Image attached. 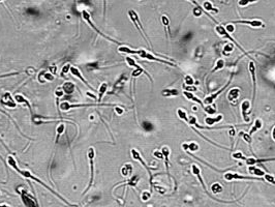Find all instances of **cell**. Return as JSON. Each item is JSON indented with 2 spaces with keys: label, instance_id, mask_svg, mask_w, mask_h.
Returning a JSON list of instances; mask_svg holds the SVG:
<instances>
[{
  "label": "cell",
  "instance_id": "1",
  "mask_svg": "<svg viewBox=\"0 0 275 207\" xmlns=\"http://www.w3.org/2000/svg\"><path fill=\"white\" fill-rule=\"evenodd\" d=\"M7 163H8V165H9V166L12 167V169H15V170H16L17 172L19 173V174H21V175H22V176L24 177V178H27V179H31V180H34L35 182H37V183H39V184H41V185H43L44 187H45V189H47V190H48V191H49V192H51V193L53 194L54 196H56V197H58V198H59V199L61 200L62 202H64V203H65V204H67V205L71 206V204H69L68 202L66 201L65 199H64V198H62L61 196H60V195H59V194H58V193H56V192L54 191V190H52V189H51V187H48V185L46 184V183L44 182V181H41V179H39V178H37L36 176H34V175H33V174H32V173H31V172H29L28 170H21V169L19 168V167H18V165H17V163H16V160H15V158H12V155H10V154H9V155L7 156Z\"/></svg>",
  "mask_w": 275,
  "mask_h": 207
},
{
  "label": "cell",
  "instance_id": "2",
  "mask_svg": "<svg viewBox=\"0 0 275 207\" xmlns=\"http://www.w3.org/2000/svg\"><path fill=\"white\" fill-rule=\"evenodd\" d=\"M115 107V104H70L68 102H62L59 105V109L62 112H67L70 109L84 108V107Z\"/></svg>",
  "mask_w": 275,
  "mask_h": 207
},
{
  "label": "cell",
  "instance_id": "3",
  "mask_svg": "<svg viewBox=\"0 0 275 207\" xmlns=\"http://www.w3.org/2000/svg\"><path fill=\"white\" fill-rule=\"evenodd\" d=\"M95 149H94V147H89L87 150V158H88V161H89V165H90V181L89 183H88V187L87 189L85 190V192H84V194H86L88 191L90 190V187H92V184H93V181H94V158H95Z\"/></svg>",
  "mask_w": 275,
  "mask_h": 207
},
{
  "label": "cell",
  "instance_id": "4",
  "mask_svg": "<svg viewBox=\"0 0 275 207\" xmlns=\"http://www.w3.org/2000/svg\"><path fill=\"white\" fill-rule=\"evenodd\" d=\"M17 193L20 195L21 199H22L23 203L27 207H32V206H38L37 204V200L32 197V195L28 193L24 187H18L17 189Z\"/></svg>",
  "mask_w": 275,
  "mask_h": 207
},
{
  "label": "cell",
  "instance_id": "5",
  "mask_svg": "<svg viewBox=\"0 0 275 207\" xmlns=\"http://www.w3.org/2000/svg\"><path fill=\"white\" fill-rule=\"evenodd\" d=\"M82 17H83L84 21H85V22L87 23V24L89 25V26L91 27V28L93 29V30L95 31L96 33H98V35H100V36H102V37H104V38L108 39V41H112V43H115V44H117V45H121V44L119 43V41H115V39L111 38V37H109L108 35L104 34V33H102V31H99V30H98V28H97V27L95 26V25L93 24V22H92L91 16H90V14H89V12H87V10H83V12H82Z\"/></svg>",
  "mask_w": 275,
  "mask_h": 207
},
{
  "label": "cell",
  "instance_id": "6",
  "mask_svg": "<svg viewBox=\"0 0 275 207\" xmlns=\"http://www.w3.org/2000/svg\"><path fill=\"white\" fill-rule=\"evenodd\" d=\"M125 60H126L127 64H128L129 66H133V68H136V70H134L133 73H131V76H133L134 78H137V77H139V76H140V75H142L143 73H144V74H146L147 76L149 77V79H150V80H151V77L149 76V75L147 74V73L145 72V70H143V68H141V66L139 65V64L136 63L135 59H133V58H131V57H128V56H127V57L125 58ZM151 81H152V80H151Z\"/></svg>",
  "mask_w": 275,
  "mask_h": 207
},
{
  "label": "cell",
  "instance_id": "7",
  "mask_svg": "<svg viewBox=\"0 0 275 207\" xmlns=\"http://www.w3.org/2000/svg\"><path fill=\"white\" fill-rule=\"evenodd\" d=\"M128 16H129V18H131V22L135 24V26L137 27V29L140 31L141 35L144 37V39L147 41V43H149L148 39H147V37H146V34H145L144 31H143V26H142V24H141L140 20H139V17H138L137 12H136L135 10H128ZM149 45H150V43H149Z\"/></svg>",
  "mask_w": 275,
  "mask_h": 207
},
{
  "label": "cell",
  "instance_id": "8",
  "mask_svg": "<svg viewBox=\"0 0 275 207\" xmlns=\"http://www.w3.org/2000/svg\"><path fill=\"white\" fill-rule=\"evenodd\" d=\"M0 104L4 107H7L10 109H15L17 107V102L15 100V97H12V95L9 92H5L0 99Z\"/></svg>",
  "mask_w": 275,
  "mask_h": 207
},
{
  "label": "cell",
  "instance_id": "9",
  "mask_svg": "<svg viewBox=\"0 0 275 207\" xmlns=\"http://www.w3.org/2000/svg\"><path fill=\"white\" fill-rule=\"evenodd\" d=\"M69 72L71 73V75H73V77H75V78H78V79H79V80H81L82 82H83L84 84H85L86 86L88 87V88H90V89H91V90H94V88H93V87H92L91 85H90L89 83H88L87 81H86L85 79H84L83 75L81 74V70H80L79 68H75V66H70V70H69Z\"/></svg>",
  "mask_w": 275,
  "mask_h": 207
},
{
  "label": "cell",
  "instance_id": "10",
  "mask_svg": "<svg viewBox=\"0 0 275 207\" xmlns=\"http://www.w3.org/2000/svg\"><path fill=\"white\" fill-rule=\"evenodd\" d=\"M14 97H15V100H16L17 104H21V105H23V106L27 107V108L29 109V111H30L31 115H32V106H31L30 102H29L28 100L24 97V95L23 94H16Z\"/></svg>",
  "mask_w": 275,
  "mask_h": 207
},
{
  "label": "cell",
  "instance_id": "11",
  "mask_svg": "<svg viewBox=\"0 0 275 207\" xmlns=\"http://www.w3.org/2000/svg\"><path fill=\"white\" fill-rule=\"evenodd\" d=\"M231 81H232V78H231V79H230V80H229V82H228V83H226V85H224V86H223V87H222V88H221V89H220V90H218V91H217V92H215V93H213V94H211V95H209V97H206V99H205V101H204V103H205V104H207V105H211L212 103H213V101H214V100H215V99H216V97H218V94H220V93H221V92H222V91H223V90H224V89H226V87H228V86H229V85H230V83H231Z\"/></svg>",
  "mask_w": 275,
  "mask_h": 207
},
{
  "label": "cell",
  "instance_id": "12",
  "mask_svg": "<svg viewBox=\"0 0 275 207\" xmlns=\"http://www.w3.org/2000/svg\"><path fill=\"white\" fill-rule=\"evenodd\" d=\"M126 81H127V77L125 76V75H122V76H121L120 78H119L118 80L116 81V83L114 84V86H113L112 93L117 92L118 90H120V89L123 87V85L125 84V82H126Z\"/></svg>",
  "mask_w": 275,
  "mask_h": 207
},
{
  "label": "cell",
  "instance_id": "13",
  "mask_svg": "<svg viewBox=\"0 0 275 207\" xmlns=\"http://www.w3.org/2000/svg\"><path fill=\"white\" fill-rule=\"evenodd\" d=\"M233 23H235V24H246V25H249V26H253V27H261L263 26V23H262V21H259V20H251V21H246V20H242V21H233Z\"/></svg>",
  "mask_w": 275,
  "mask_h": 207
},
{
  "label": "cell",
  "instance_id": "14",
  "mask_svg": "<svg viewBox=\"0 0 275 207\" xmlns=\"http://www.w3.org/2000/svg\"><path fill=\"white\" fill-rule=\"evenodd\" d=\"M249 70H250L251 77H253V102L255 97V89H257V80H255V63L253 62H250L249 63Z\"/></svg>",
  "mask_w": 275,
  "mask_h": 207
},
{
  "label": "cell",
  "instance_id": "15",
  "mask_svg": "<svg viewBox=\"0 0 275 207\" xmlns=\"http://www.w3.org/2000/svg\"><path fill=\"white\" fill-rule=\"evenodd\" d=\"M249 108H250V103H249L248 101H244L242 103V106H241V109H242V116H243V119H244L246 122H248L249 121V118H248V110Z\"/></svg>",
  "mask_w": 275,
  "mask_h": 207
},
{
  "label": "cell",
  "instance_id": "16",
  "mask_svg": "<svg viewBox=\"0 0 275 207\" xmlns=\"http://www.w3.org/2000/svg\"><path fill=\"white\" fill-rule=\"evenodd\" d=\"M224 178L229 181L232 180V179H260V180H262L261 178H253V177L243 176V175L234 174V173H226V174H224Z\"/></svg>",
  "mask_w": 275,
  "mask_h": 207
},
{
  "label": "cell",
  "instance_id": "17",
  "mask_svg": "<svg viewBox=\"0 0 275 207\" xmlns=\"http://www.w3.org/2000/svg\"><path fill=\"white\" fill-rule=\"evenodd\" d=\"M62 89H63L65 94L70 95L75 92V84L73 82H70V81H67V82H65L62 85Z\"/></svg>",
  "mask_w": 275,
  "mask_h": 207
},
{
  "label": "cell",
  "instance_id": "18",
  "mask_svg": "<svg viewBox=\"0 0 275 207\" xmlns=\"http://www.w3.org/2000/svg\"><path fill=\"white\" fill-rule=\"evenodd\" d=\"M192 173H194V174L196 175L197 177H198L199 181H200V182L202 183V187H203V189H204V191L207 192L206 185H205L204 181H203L202 176H201V170H200V168H199V167L197 166V165H192Z\"/></svg>",
  "mask_w": 275,
  "mask_h": 207
},
{
  "label": "cell",
  "instance_id": "19",
  "mask_svg": "<svg viewBox=\"0 0 275 207\" xmlns=\"http://www.w3.org/2000/svg\"><path fill=\"white\" fill-rule=\"evenodd\" d=\"M131 155H133V158H134V160H136V161H139V162L141 163V164L143 165V166L145 167V168L147 169V171H148L149 173H150V168H149L148 166H147L146 164H145V162L143 161V158H141V155H140V153L137 151L136 149H131ZM150 177H151V173H150Z\"/></svg>",
  "mask_w": 275,
  "mask_h": 207
},
{
  "label": "cell",
  "instance_id": "20",
  "mask_svg": "<svg viewBox=\"0 0 275 207\" xmlns=\"http://www.w3.org/2000/svg\"><path fill=\"white\" fill-rule=\"evenodd\" d=\"M107 90H108V83L102 82V84H100L99 88H98V97H97L98 102H102V99L104 97V95L106 94Z\"/></svg>",
  "mask_w": 275,
  "mask_h": 207
},
{
  "label": "cell",
  "instance_id": "21",
  "mask_svg": "<svg viewBox=\"0 0 275 207\" xmlns=\"http://www.w3.org/2000/svg\"><path fill=\"white\" fill-rule=\"evenodd\" d=\"M133 172V166L131 164H125L124 166L121 168V175L124 177H128Z\"/></svg>",
  "mask_w": 275,
  "mask_h": 207
},
{
  "label": "cell",
  "instance_id": "22",
  "mask_svg": "<svg viewBox=\"0 0 275 207\" xmlns=\"http://www.w3.org/2000/svg\"><path fill=\"white\" fill-rule=\"evenodd\" d=\"M239 94H240V89L239 88H234L229 92L228 94V100L230 102H234L235 100L238 99Z\"/></svg>",
  "mask_w": 275,
  "mask_h": 207
},
{
  "label": "cell",
  "instance_id": "23",
  "mask_svg": "<svg viewBox=\"0 0 275 207\" xmlns=\"http://www.w3.org/2000/svg\"><path fill=\"white\" fill-rule=\"evenodd\" d=\"M38 79L39 80L41 79V82H44V81H53L54 80V75L51 74L50 72H43V73L39 74Z\"/></svg>",
  "mask_w": 275,
  "mask_h": 207
},
{
  "label": "cell",
  "instance_id": "24",
  "mask_svg": "<svg viewBox=\"0 0 275 207\" xmlns=\"http://www.w3.org/2000/svg\"><path fill=\"white\" fill-rule=\"evenodd\" d=\"M184 95H185V97H187L188 100H190V101H194V102H196V103H198L201 107H202V109L205 108V106H204V104H203V102L201 101V100L197 99V97H194V95L192 94V92H189V91H185V92H184Z\"/></svg>",
  "mask_w": 275,
  "mask_h": 207
},
{
  "label": "cell",
  "instance_id": "25",
  "mask_svg": "<svg viewBox=\"0 0 275 207\" xmlns=\"http://www.w3.org/2000/svg\"><path fill=\"white\" fill-rule=\"evenodd\" d=\"M64 131H65V123L61 122L57 126V131H56V134H57V135H56V143H57L58 140H59L60 136H61L62 134L64 133Z\"/></svg>",
  "mask_w": 275,
  "mask_h": 207
},
{
  "label": "cell",
  "instance_id": "26",
  "mask_svg": "<svg viewBox=\"0 0 275 207\" xmlns=\"http://www.w3.org/2000/svg\"><path fill=\"white\" fill-rule=\"evenodd\" d=\"M221 119H222V115H218L215 118H206L205 119V122H206V124H208L209 126H211V125L215 124L216 122H219Z\"/></svg>",
  "mask_w": 275,
  "mask_h": 207
},
{
  "label": "cell",
  "instance_id": "27",
  "mask_svg": "<svg viewBox=\"0 0 275 207\" xmlns=\"http://www.w3.org/2000/svg\"><path fill=\"white\" fill-rule=\"evenodd\" d=\"M262 125H263V123H262V121L260 120V119H257L255 120V124H253V129H250V131H249V135H253V133H255L257 131H259L260 129L262 127Z\"/></svg>",
  "mask_w": 275,
  "mask_h": 207
},
{
  "label": "cell",
  "instance_id": "28",
  "mask_svg": "<svg viewBox=\"0 0 275 207\" xmlns=\"http://www.w3.org/2000/svg\"><path fill=\"white\" fill-rule=\"evenodd\" d=\"M161 93L163 97H174L178 94V90L177 89H165Z\"/></svg>",
  "mask_w": 275,
  "mask_h": 207
},
{
  "label": "cell",
  "instance_id": "29",
  "mask_svg": "<svg viewBox=\"0 0 275 207\" xmlns=\"http://www.w3.org/2000/svg\"><path fill=\"white\" fill-rule=\"evenodd\" d=\"M249 172L253 173V174H255V175H257V176H259V177L264 176V175H265V172H263V171L260 170V169H258V168H253V167H250V168H249Z\"/></svg>",
  "mask_w": 275,
  "mask_h": 207
},
{
  "label": "cell",
  "instance_id": "30",
  "mask_svg": "<svg viewBox=\"0 0 275 207\" xmlns=\"http://www.w3.org/2000/svg\"><path fill=\"white\" fill-rule=\"evenodd\" d=\"M142 127L144 129V131H153V124L151 122H149V121H143Z\"/></svg>",
  "mask_w": 275,
  "mask_h": 207
},
{
  "label": "cell",
  "instance_id": "31",
  "mask_svg": "<svg viewBox=\"0 0 275 207\" xmlns=\"http://www.w3.org/2000/svg\"><path fill=\"white\" fill-rule=\"evenodd\" d=\"M273 158H270V160H255V158H245L244 161H246V163L248 165H255V164H258V163L260 162H267V161H272Z\"/></svg>",
  "mask_w": 275,
  "mask_h": 207
},
{
  "label": "cell",
  "instance_id": "32",
  "mask_svg": "<svg viewBox=\"0 0 275 207\" xmlns=\"http://www.w3.org/2000/svg\"><path fill=\"white\" fill-rule=\"evenodd\" d=\"M211 191L213 192V194H219L222 192V187L219 183H214L211 187Z\"/></svg>",
  "mask_w": 275,
  "mask_h": 207
},
{
  "label": "cell",
  "instance_id": "33",
  "mask_svg": "<svg viewBox=\"0 0 275 207\" xmlns=\"http://www.w3.org/2000/svg\"><path fill=\"white\" fill-rule=\"evenodd\" d=\"M139 176H134V177H131V178H129V180L127 181V183H126V185H128V187H136L137 185V183H138V181H139Z\"/></svg>",
  "mask_w": 275,
  "mask_h": 207
},
{
  "label": "cell",
  "instance_id": "34",
  "mask_svg": "<svg viewBox=\"0 0 275 207\" xmlns=\"http://www.w3.org/2000/svg\"><path fill=\"white\" fill-rule=\"evenodd\" d=\"M203 8H204L205 10H214V12H217V9H215V8H213V6H212V4L210 3V2L208 1H205L204 4H203Z\"/></svg>",
  "mask_w": 275,
  "mask_h": 207
},
{
  "label": "cell",
  "instance_id": "35",
  "mask_svg": "<svg viewBox=\"0 0 275 207\" xmlns=\"http://www.w3.org/2000/svg\"><path fill=\"white\" fill-rule=\"evenodd\" d=\"M224 66V62H223V60L222 59H219L217 61V63H216V65H215V68L212 70V73H214V72H216V70H220V68H222Z\"/></svg>",
  "mask_w": 275,
  "mask_h": 207
},
{
  "label": "cell",
  "instance_id": "36",
  "mask_svg": "<svg viewBox=\"0 0 275 207\" xmlns=\"http://www.w3.org/2000/svg\"><path fill=\"white\" fill-rule=\"evenodd\" d=\"M70 66H71V65H70L69 63L65 64V65H64L63 68H62V70H61V74H60V76H61V77H64V76H65V75L67 74L69 70H70Z\"/></svg>",
  "mask_w": 275,
  "mask_h": 207
},
{
  "label": "cell",
  "instance_id": "37",
  "mask_svg": "<svg viewBox=\"0 0 275 207\" xmlns=\"http://www.w3.org/2000/svg\"><path fill=\"white\" fill-rule=\"evenodd\" d=\"M161 152H163V156H165V163L168 164V162H169V160H168V158H169V154H170V149L168 147H163V149H161Z\"/></svg>",
  "mask_w": 275,
  "mask_h": 207
},
{
  "label": "cell",
  "instance_id": "38",
  "mask_svg": "<svg viewBox=\"0 0 275 207\" xmlns=\"http://www.w3.org/2000/svg\"><path fill=\"white\" fill-rule=\"evenodd\" d=\"M240 136L247 142V143H249V144L251 143V138H250V135H249V134H245V133H242V131H241Z\"/></svg>",
  "mask_w": 275,
  "mask_h": 207
},
{
  "label": "cell",
  "instance_id": "39",
  "mask_svg": "<svg viewBox=\"0 0 275 207\" xmlns=\"http://www.w3.org/2000/svg\"><path fill=\"white\" fill-rule=\"evenodd\" d=\"M204 111H205V112H207L208 114H214V113L216 112L215 108H211V107H210V105H208V107H205Z\"/></svg>",
  "mask_w": 275,
  "mask_h": 207
},
{
  "label": "cell",
  "instance_id": "40",
  "mask_svg": "<svg viewBox=\"0 0 275 207\" xmlns=\"http://www.w3.org/2000/svg\"><path fill=\"white\" fill-rule=\"evenodd\" d=\"M114 108H115V112H116V114H118V115H122L123 112H124V109H123L122 107L118 106V105H116Z\"/></svg>",
  "mask_w": 275,
  "mask_h": 207
},
{
  "label": "cell",
  "instance_id": "41",
  "mask_svg": "<svg viewBox=\"0 0 275 207\" xmlns=\"http://www.w3.org/2000/svg\"><path fill=\"white\" fill-rule=\"evenodd\" d=\"M177 112H178V116H179L180 118L183 119V120H185V121H187V118H186V114H185V112H184V111H182L181 109H179Z\"/></svg>",
  "mask_w": 275,
  "mask_h": 207
},
{
  "label": "cell",
  "instance_id": "42",
  "mask_svg": "<svg viewBox=\"0 0 275 207\" xmlns=\"http://www.w3.org/2000/svg\"><path fill=\"white\" fill-rule=\"evenodd\" d=\"M188 148H189V150H192V151H197V150L199 149V145L197 143H194V142H192V143H190L189 145H188Z\"/></svg>",
  "mask_w": 275,
  "mask_h": 207
},
{
  "label": "cell",
  "instance_id": "43",
  "mask_svg": "<svg viewBox=\"0 0 275 207\" xmlns=\"http://www.w3.org/2000/svg\"><path fill=\"white\" fill-rule=\"evenodd\" d=\"M21 74V73L19 72H14V73H9V74H3V75H0V79L2 78H7V77H12V76H17V75Z\"/></svg>",
  "mask_w": 275,
  "mask_h": 207
},
{
  "label": "cell",
  "instance_id": "44",
  "mask_svg": "<svg viewBox=\"0 0 275 207\" xmlns=\"http://www.w3.org/2000/svg\"><path fill=\"white\" fill-rule=\"evenodd\" d=\"M184 81H185L186 85H192L194 84V78L190 77V76H186L185 79H184Z\"/></svg>",
  "mask_w": 275,
  "mask_h": 207
},
{
  "label": "cell",
  "instance_id": "45",
  "mask_svg": "<svg viewBox=\"0 0 275 207\" xmlns=\"http://www.w3.org/2000/svg\"><path fill=\"white\" fill-rule=\"evenodd\" d=\"M150 197H151V194L150 193H148V192H144L143 193V195H142V200L143 201H148L149 199H150Z\"/></svg>",
  "mask_w": 275,
  "mask_h": 207
},
{
  "label": "cell",
  "instance_id": "46",
  "mask_svg": "<svg viewBox=\"0 0 275 207\" xmlns=\"http://www.w3.org/2000/svg\"><path fill=\"white\" fill-rule=\"evenodd\" d=\"M55 94H56V97H57V99H60V97H63V94H64L63 89H62V88L57 89V90L55 91Z\"/></svg>",
  "mask_w": 275,
  "mask_h": 207
},
{
  "label": "cell",
  "instance_id": "47",
  "mask_svg": "<svg viewBox=\"0 0 275 207\" xmlns=\"http://www.w3.org/2000/svg\"><path fill=\"white\" fill-rule=\"evenodd\" d=\"M233 158H237V160H245V158L242 155V153H241V152H236V153H234V154H233Z\"/></svg>",
  "mask_w": 275,
  "mask_h": 207
},
{
  "label": "cell",
  "instance_id": "48",
  "mask_svg": "<svg viewBox=\"0 0 275 207\" xmlns=\"http://www.w3.org/2000/svg\"><path fill=\"white\" fill-rule=\"evenodd\" d=\"M253 1H255V0H240V1H239V5L245 6V5H247L249 2H253Z\"/></svg>",
  "mask_w": 275,
  "mask_h": 207
},
{
  "label": "cell",
  "instance_id": "49",
  "mask_svg": "<svg viewBox=\"0 0 275 207\" xmlns=\"http://www.w3.org/2000/svg\"><path fill=\"white\" fill-rule=\"evenodd\" d=\"M154 155L156 156V158H160V160H163L165 158V156H163V152L161 151H154Z\"/></svg>",
  "mask_w": 275,
  "mask_h": 207
},
{
  "label": "cell",
  "instance_id": "50",
  "mask_svg": "<svg viewBox=\"0 0 275 207\" xmlns=\"http://www.w3.org/2000/svg\"><path fill=\"white\" fill-rule=\"evenodd\" d=\"M49 72L51 73V74H53V75H56V74H57V68H56L55 65L50 66V68H49Z\"/></svg>",
  "mask_w": 275,
  "mask_h": 207
},
{
  "label": "cell",
  "instance_id": "51",
  "mask_svg": "<svg viewBox=\"0 0 275 207\" xmlns=\"http://www.w3.org/2000/svg\"><path fill=\"white\" fill-rule=\"evenodd\" d=\"M264 176H265V178L267 179L269 182H271V183H273V184H275V179L272 176H270V175H267V174H265Z\"/></svg>",
  "mask_w": 275,
  "mask_h": 207
},
{
  "label": "cell",
  "instance_id": "52",
  "mask_svg": "<svg viewBox=\"0 0 275 207\" xmlns=\"http://www.w3.org/2000/svg\"><path fill=\"white\" fill-rule=\"evenodd\" d=\"M226 30L228 31V32H233V31L235 30L233 24H228V25H226Z\"/></svg>",
  "mask_w": 275,
  "mask_h": 207
},
{
  "label": "cell",
  "instance_id": "53",
  "mask_svg": "<svg viewBox=\"0 0 275 207\" xmlns=\"http://www.w3.org/2000/svg\"><path fill=\"white\" fill-rule=\"evenodd\" d=\"M232 50H233V46L231 45V44H229V45H226V47H224V54L229 53V52H231Z\"/></svg>",
  "mask_w": 275,
  "mask_h": 207
},
{
  "label": "cell",
  "instance_id": "54",
  "mask_svg": "<svg viewBox=\"0 0 275 207\" xmlns=\"http://www.w3.org/2000/svg\"><path fill=\"white\" fill-rule=\"evenodd\" d=\"M183 88H185L187 91H196L197 90L196 87H192V85H185V86L183 85Z\"/></svg>",
  "mask_w": 275,
  "mask_h": 207
},
{
  "label": "cell",
  "instance_id": "55",
  "mask_svg": "<svg viewBox=\"0 0 275 207\" xmlns=\"http://www.w3.org/2000/svg\"><path fill=\"white\" fill-rule=\"evenodd\" d=\"M86 66H87L88 68H90V70H94V68H97V63H96V62L95 63H88Z\"/></svg>",
  "mask_w": 275,
  "mask_h": 207
},
{
  "label": "cell",
  "instance_id": "56",
  "mask_svg": "<svg viewBox=\"0 0 275 207\" xmlns=\"http://www.w3.org/2000/svg\"><path fill=\"white\" fill-rule=\"evenodd\" d=\"M27 12H28L29 15H32V16H33V15H38V14H36V12H35L34 9H31V8H30V9L27 10Z\"/></svg>",
  "mask_w": 275,
  "mask_h": 207
},
{
  "label": "cell",
  "instance_id": "57",
  "mask_svg": "<svg viewBox=\"0 0 275 207\" xmlns=\"http://www.w3.org/2000/svg\"><path fill=\"white\" fill-rule=\"evenodd\" d=\"M107 12V0H104V17H106Z\"/></svg>",
  "mask_w": 275,
  "mask_h": 207
},
{
  "label": "cell",
  "instance_id": "58",
  "mask_svg": "<svg viewBox=\"0 0 275 207\" xmlns=\"http://www.w3.org/2000/svg\"><path fill=\"white\" fill-rule=\"evenodd\" d=\"M86 94H87V95H88V97H92V99H93V100H95V101H97V97H95V95H94V94H93V93H90V92H87V93H86Z\"/></svg>",
  "mask_w": 275,
  "mask_h": 207
},
{
  "label": "cell",
  "instance_id": "59",
  "mask_svg": "<svg viewBox=\"0 0 275 207\" xmlns=\"http://www.w3.org/2000/svg\"><path fill=\"white\" fill-rule=\"evenodd\" d=\"M0 142H1V143H2V144H3V145H4V146H5V148H6V149H7V150H8V151H9V149H8V148H7V146H6V145H5V144H4V142H3V141H2V140H1V139H0ZM9 152H10V151H9ZM10 153H12V152H10Z\"/></svg>",
  "mask_w": 275,
  "mask_h": 207
},
{
  "label": "cell",
  "instance_id": "60",
  "mask_svg": "<svg viewBox=\"0 0 275 207\" xmlns=\"http://www.w3.org/2000/svg\"><path fill=\"white\" fill-rule=\"evenodd\" d=\"M230 135H231V136H235V131H234V129H231Z\"/></svg>",
  "mask_w": 275,
  "mask_h": 207
},
{
  "label": "cell",
  "instance_id": "61",
  "mask_svg": "<svg viewBox=\"0 0 275 207\" xmlns=\"http://www.w3.org/2000/svg\"><path fill=\"white\" fill-rule=\"evenodd\" d=\"M272 137H273L274 141H275V127L273 129V131H272Z\"/></svg>",
  "mask_w": 275,
  "mask_h": 207
},
{
  "label": "cell",
  "instance_id": "62",
  "mask_svg": "<svg viewBox=\"0 0 275 207\" xmlns=\"http://www.w3.org/2000/svg\"><path fill=\"white\" fill-rule=\"evenodd\" d=\"M0 206H10V205H8V204H0Z\"/></svg>",
  "mask_w": 275,
  "mask_h": 207
},
{
  "label": "cell",
  "instance_id": "63",
  "mask_svg": "<svg viewBox=\"0 0 275 207\" xmlns=\"http://www.w3.org/2000/svg\"><path fill=\"white\" fill-rule=\"evenodd\" d=\"M1 1H4V0H0V2H1Z\"/></svg>",
  "mask_w": 275,
  "mask_h": 207
},
{
  "label": "cell",
  "instance_id": "64",
  "mask_svg": "<svg viewBox=\"0 0 275 207\" xmlns=\"http://www.w3.org/2000/svg\"><path fill=\"white\" fill-rule=\"evenodd\" d=\"M0 196H1V193H0Z\"/></svg>",
  "mask_w": 275,
  "mask_h": 207
}]
</instances>
